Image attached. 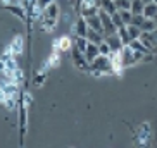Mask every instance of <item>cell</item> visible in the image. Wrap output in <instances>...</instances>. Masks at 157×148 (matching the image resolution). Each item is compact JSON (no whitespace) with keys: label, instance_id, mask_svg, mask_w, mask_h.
Listing matches in <instances>:
<instances>
[{"label":"cell","instance_id":"cell-2","mask_svg":"<svg viewBox=\"0 0 157 148\" xmlns=\"http://www.w3.org/2000/svg\"><path fill=\"white\" fill-rule=\"evenodd\" d=\"M74 46V40L69 35H62L57 40L52 42V50L56 52H71V48Z\"/></svg>","mask_w":157,"mask_h":148},{"label":"cell","instance_id":"cell-30","mask_svg":"<svg viewBox=\"0 0 157 148\" xmlns=\"http://www.w3.org/2000/svg\"><path fill=\"white\" fill-rule=\"evenodd\" d=\"M143 21H145V16H143V14H133L131 24H135V26H142Z\"/></svg>","mask_w":157,"mask_h":148},{"label":"cell","instance_id":"cell-8","mask_svg":"<svg viewBox=\"0 0 157 148\" xmlns=\"http://www.w3.org/2000/svg\"><path fill=\"white\" fill-rule=\"evenodd\" d=\"M42 16H43V17H48V19H54V21H59V17L62 16L59 4L54 0L50 5H47L45 9H43V14H42Z\"/></svg>","mask_w":157,"mask_h":148},{"label":"cell","instance_id":"cell-35","mask_svg":"<svg viewBox=\"0 0 157 148\" xmlns=\"http://www.w3.org/2000/svg\"><path fill=\"white\" fill-rule=\"evenodd\" d=\"M143 2H145V4H150V2H154V0H143Z\"/></svg>","mask_w":157,"mask_h":148},{"label":"cell","instance_id":"cell-27","mask_svg":"<svg viewBox=\"0 0 157 148\" xmlns=\"http://www.w3.org/2000/svg\"><path fill=\"white\" fill-rule=\"evenodd\" d=\"M14 69H17V60H16V57L5 59V71H14Z\"/></svg>","mask_w":157,"mask_h":148},{"label":"cell","instance_id":"cell-29","mask_svg":"<svg viewBox=\"0 0 157 148\" xmlns=\"http://www.w3.org/2000/svg\"><path fill=\"white\" fill-rule=\"evenodd\" d=\"M111 19H112V23L116 24V26H117V28H119V26H123V19H121V14H119V10H116L114 14H111Z\"/></svg>","mask_w":157,"mask_h":148},{"label":"cell","instance_id":"cell-19","mask_svg":"<svg viewBox=\"0 0 157 148\" xmlns=\"http://www.w3.org/2000/svg\"><path fill=\"white\" fill-rule=\"evenodd\" d=\"M117 35H119L121 42L124 43V45H128V43L131 42V38H129V33H128V28H126V24H123V26H119V28H117Z\"/></svg>","mask_w":157,"mask_h":148},{"label":"cell","instance_id":"cell-36","mask_svg":"<svg viewBox=\"0 0 157 148\" xmlns=\"http://www.w3.org/2000/svg\"><path fill=\"white\" fill-rule=\"evenodd\" d=\"M154 4H157V0H154Z\"/></svg>","mask_w":157,"mask_h":148},{"label":"cell","instance_id":"cell-33","mask_svg":"<svg viewBox=\"0 0 157 148\" xmlns=\"http://www.w3.org/2000/svg\"><path fill=\"white\" fill-rule=\"evenodd\" d=\"M2 72H5V60L0 57V74Z\"/></svg>","mask_w":157,"mask_h":148},{"label":"cell","instance_id":"cell-22","mask_svg":"<svg viewBox=\"0 0 157 148\" xmlns=\"http://www.w3.org/2000/svg\"><path fill=\"white\" fill-rule=\"evenodd\" d=\"M145 2L143 0H131V12L133 14H143Z\"/></svg>","mask_w":157,"mask_h":148},{"label":"cell","instance_id":"cell-7","mask_svg":"<svg viewBox=\"0 0 157 148\" xmlns=\"http://www.w3.org/2000/svg\"><path fill=\"white\" fill-rule=\"evenodd\" d=\"M88 23H86V19L83 17V16H79L78 19H76V23L73 24V33H74V36H85L86 38V33H88Z\"/></svg>","mask_w":157,"mask_h":148},{"label":"cell","instance_id":"cell-21","mask_svg":"<svg viewBox=\"0 0 157 148\" xmlns=\"http://www.w3.org/2000/svg\"><path fill=\"white\" fill-rule=\"evenodd\" d=\"M143 16H145V17H155V16H157V4H154V2H150V4H145Z\"/></svg>","mask_w":157,"mask_h":148},{"label":"cell","instance_id":"cell-5","mask_svg":"<svg viewBox=\"0 0 157 148\" xmlns=\"http://www.w3.org/2000/svg\"><path fill=\"white\" fill-rule=\"evenodd\" d=\"M26 129H28V109L23 105H19V133H21V145L26 136Z\"/></svg>","mask_w":157,"mask_h":148},{"label":"cell","instance_id":"cell-6","mask_svg":"<svg viewBox=\"0 0 157 148\" xmlns=\"http://www.w3.org/2000/svg\"><path fill=\"white\" fill-rule=\"evenodd\" d=\"M104 42L107 43V45L111 46L112 52H119L123 46H124V43L121 42V38L117 33H111V35H104Z\"/></svg>","mask_w":157,"mask_h":148},{"label":"cell","instance_id":"cell-23","mask_svg":"<svg viewBox=\"0 0 157 148\" xmlns=\"http://www.w3.org/2000/svg\"><path fill=\"white\" fill-rule=\"evenodd\" d=\"M140 28H142V31H154V29H157V24L152 17H145V21L142 23Z\"/></svg>","mask_w":157,"mask_h":148},{"label":"cell","instance_id":"cell-3","mask_svg":"<svg viewBox=\"0 0 157 148\" xmlns=\"http://www.w3.org/2000/svg\"><path fill=\"white\" fill-rule=\"evenodd\" d=\"M121 57H123V65H124V69L133 67V65L138 64V60H136V57H135V50L129 45H124L123 48H121Z\"/></svg>","mask_w":157,"mask_h":148},{"label":"cell","instance_id":"cell-9","mask_svg":"<svg viewBox=\"0 0 157 148\" xmlns=\"http://www.w3.org/2000/svg\"><path fill=\"white\" fill-rule=\"evenodd\" d=\"M59 65H60V52L52 50V54L47 57L45 62H43V67H42V69L50 71V69H54V67H59Z\"/></svg>","mask_w":157,"mask_h":148},{"label":"cell","instance_id":"cell-12","mask_svg":"<svg viewBox=\"0 0 157 148\" xmlns=\"http://www.w3.org/2000/svg\"><path fill=\"white\" fill-rule=\"evenodd\" d=\"M83 55H85V59L92 64L93 60L100 55V52H98V45H97V43H90V42H88V46H86V50H85Z\"/></svg>","mask_w":157,"mask_h":148},{"label":"cell","instance_id":"cell-28","mask_svg":"<svg viewBox=\"0 0 157 148\" xmlns=\"http://www.w3.org/2000/svg\"><path fill=\"white\" fill-rule=\"evenodd\" d=\"M98 52H100L102 55H111V54H112V50H111V46L107 45L105 42H102V43H98Z\"/></svg>","mask_w":157,"mask_h":148},{"label":"cell","instance_id":"cell-17","mask_svg":"<svg viewBox=\"0 0 157 148\" xmlns=\"http://www.w3.org/2000/svg\"><path fill=\"white\" fill-rule=\"evenodd\" d=\"M98 7H100L102 10H105L107 14H114L116 10V2L114 0H100V4H98Z\"/></svg>","mask_w":157,"mask_h":148},{"label":"cell","instance_id":"cell-18","mask_svg":"<svg viewBox=\"0 0 157 148\" xmlns=\"http://www.w3.org/2000/svg\"><path fill=\"white\" fill-rule=\"evenodd\" d=\"M33 103V95L29 91H23L21 93V98H19V105L26 107V109H29Z\"/></svg>","mask_w":157,"mask_h":148},{"label":"cell","instance_id":"cell-10","mask_svg":"<svg viewBox=\"0 0 157 148\" xmlns=\"http://www.w3.org/2000/svg\"><path fill=\"white\" fill-rule=\"evenodd\" d=\"M150 138H152V129H150V126L145 122V124L140 126V129H138V143L140 145H147L148 141H150Z\"/></svg>","mask_w":157,"mask_h":148},{"label":"cell","instance_id":"cell-32","mask_svg":"<svg viewBox=\"0 0 157 148\" xmlns=\"http://www.w3.org/2000/svg\"><path fill=\"white\" fill-rule=\"evenodd\" d=\"M36 2H38V4H40V5H42L43 9H45L47 5H50L52 2H54V0H36Z\"/></svg>","mask_w":157,"mask_h":148},{"label":"cell","instance_id":"cell-34","mask_svg":"<svg viewBox=\"0 0 157 148\" xmlns=\"http://www.w3.org/2000/svg\"><path fill=\"white\" fill-rule=\"evenodd\" d=\"M14 2V0H0V4H2V7H5V5H10Z\"/></svg>","mask_w":157,"mask_h":148},{"label":"cell","instance_id":"cell-26","mask_svg":"<svg viewBox=\"0 0 157 148\" xmlns=\"http://www.w3.org/2000/svg\"><path fill=\"white\" fill-rule=\"evenodd\" d=\"M119 14H121L123 23H124V24H131V19H133V12H131V10H119Z\"/></svg>","mask_w":157,"mask_h":148},{"label":"cell","instance_id":"cell-4","mask_svg":"<svg viewBox=\"0 0 157 148\" xmlns=\"http://www.w3.org/2000/svg\"><path fill=\"white\" fill-rule=\"evenodd\" d=\"M98 16H100L102 26H104V35H111V33H117V26L112 23L111 14H107L105 10H98Z\"/></svg>","mask_w":157,"mask_h":148},{"label":"cell","instance_id":"cell-13","mask_svg":"<svg viewBox=\"0 0 157 148\" xmlns=\"http://www.w3.org/2000/svg\"><path fill=\"white\" fill-rule=\"evenodd\" d=\"M86 19V23H88V28H92V29H97V31L104 33V26H102V21H100V16L98 14H93V16H88Z\"/></svg>","mask_w":157,"mask_h":148},{"label":"cell","instance_id":"cell-1","mask_svg":"<svg viewBox=\"0 0 157 148\" xmlns=\"http://www.w3.org/2000/svg\"><path fill=\"white\" fill-rule=\"evenodd\" d=\"M90 74L93 78H102V76H109V74H114L112 69V62H111V55H98L97 59L90 64Z\"/></svg>","mask_w":157,"mask_h":148},{"label":"cell","instance_id":"cell-15","mask_svg":"<svg viewBox=\"0 0 157 148\" xmlns=\"http://www.w3.org/2000/svg\"><path fill=\"white\" fill-rule=\"evenodd\" d=\"M86 40L90 43H102L104 42V33H100V31H97V29H88V33H86Z\"/></svg>","mask_w":157,"mask_h":148},{"label":"cell","instance_id":"cell-11","mask_svg":"<svg viewBox=\"0 0 157 148\" xmlns=\"http://www.w3.org/2000/svg\"><path fill=\"white\" fill-rule=\"evenodd\" d=\"M10 46H12V52H14L16 57H21L24 52V38L23 35H16L10 42Z\"/></svg>","mask_w":157,"mask_h":148},{"label":"cell","instance_id":"cell-14","mask_svg":"<svg viewBox=\"0 0 157 148\" xmlns=\"http://www.w3.org/2000/svg\"><path fill=\"white\" fill-rule=\"evenodd\" d=\"M47 76H48V71H45V69L36 71L35 76H33V84H35L36 88H42L43 84H45V81H47Z\"/></svg>","mask_w":157,"mask_h":148},{"label":"cell","instance_id":"cell-31","mask_svg":"<svg viewBox=\"0 0 157 148\" xmlns=\"http://www.w3.org/2000/svg\"><path fill=\"white\" fill-rule=\"evenodd\" d=\"M5 98H7V93H5L4 86H2V83H0V103H2V105H4Z\"/></svg>","mask_w":157,"mask_h":148},{"label":"cell","instance_id":"cell-20","mask_svg":"<svg viewBox=\"0 0 157 148\" xmlns=\"http://www.w3.org/2000/svg\"><path fill=\"white\" fill-rule=\"evenodd\" d=\"M86 46H88V40L85 36H74V48H78L79 52L85 54Z\"/></svg>","mask_w":157,"mask_h":148},{"label":"cell","instance_id":"cell-24","mask_svg":"<svg viewBox=\"0 0 157 148\" xmlns=\"http://www.w3.org/2000/svg\"><path fill=\"white\" fill-rule=\"evenodd\" d=\"M126 28H128V33H129V38H131V40L140 38V35H142V28H140V26H135V24H126Z\"/></svg>","mask_w":157,"mask_h":148},{"label":"cell","instance_id":"cell-16","mask_svg":"<svg viewBox=\"0 0 157 148\" xmlns=\"http://www.w3.org/2000/svg\"><path fill=\"white\" fill-rule=\"evenodd\" d=\"M128 45L131 46L133 50H136V52H143V54H150V52H152V50H148L147 46L143 45V42L140 40V38H135V40H131Z\"/></svg>","mask_w":157,"mask_h":148},{"label":"cell","instance_id":"cell-25","mask_svg":"<svg viewBox=\"0 0 157 148\" xmlns=\"http://www.w3.org/2000/svg\"><path fill=\"white\" fill-rule=\"evenodd\" d=\"M117 10H131V0H114Z\"/></svg>","mask_w":157,"mask_h":148}]
</instances>
